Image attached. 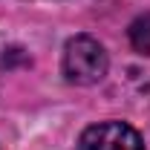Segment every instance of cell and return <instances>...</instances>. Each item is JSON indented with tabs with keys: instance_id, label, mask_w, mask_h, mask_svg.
<instances>
[{
	"instance_id": "obj_1",
	"label": "cell",
	"mask_w": 150,
	"mask_h": 150,
	"mask_svg": "<svg viewBox=\"0 0 150 150\" xmlns=\"http://www.w3.org/2000/svg\"><path fill=\"white\" fill-rule=\"evenodd\" d=\"M107 67H110L107 52L95 38L78 35L72 40H67V46H64V75H67V81L81 84V87L98 84L107 75Z\"/></svg>"
},
{
	"instance_id": "obj_3",
	"label": "cell",
	"mask_w": 150,
	"mask_h": 150,
	"mask_svg": "<svg viewBox=\"0 0 150 150\" xmlns=\"http://www.w3.org/2000/svg\"><path fill=\"white\" fill-rule=\"evenodd\" d=\"M130 43H133L136 52L150 55V12L139 15V18L130 23Z\"/></svg>"
},
{
	"instance_id": "obj_2",
	"label": "cell",
	"mask_w": 150,
	"mask_h": 150,
	"mask_svg": "<svg viewBox=\"0 0 150 150\" xmlns=\"http://www.w3.org/2000/svg\"><path fill=\"white\" fill-rule=\"evenodd\" d=\"M81 150H144L142 136L124 121H104L81 136Z\"/></svg>"
}]
</instances>
